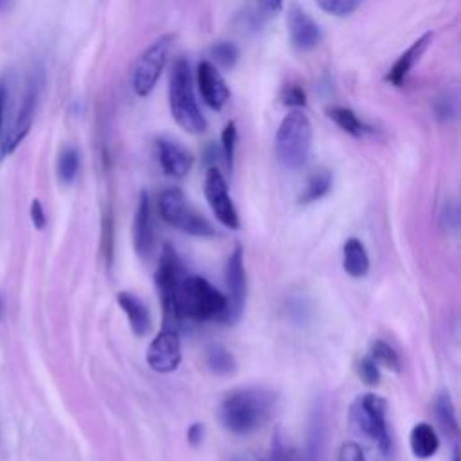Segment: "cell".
<instances>
[{
    "label": "cell",
    "instance_id": "1",
    "mask_svg": "<svg viewBox=\"0 0 461 461\" xmlns=\"http://www.w3.org/2000/svg\"><path fill=\"white\" fill-rule=\"evenodd\" d=\"M276 407V394L267 387H238L225 394L218 420L232 434H250L263 427Z\"/></svg>",
    "mask_w": 461,
    "mask_h": 461
},
{
    "label": "cell",
    "instance_id": "2",
    "mask_svg": "<svg viewBox=\"0 0 461 461\" xmlns=\"http://www.w3.org/2000/svg\"><path fill=\"white\" fill-rule=\"evenodd\" d=\"M176 310L182 321H223L227 297L207 279L200 276H185L176 292Z\"/></svg>",
    "mask_w": 461,
    "mask_h": 461
},
{
    "label": "cell",
    "instance_id": "3",
    "mask_svg": "<svg viewBox=\"0 0 461 461\" xmlns=\"http://www.w3.org/2000/svg\"><path fill=\"white\" fill-rule=\"evenodd\" d=\"M169 112L175 122L187 133L198 135L207 130V121L198 108L189 63L178 58L169 74Z\"/></svg>",
    "mask_w": 461,
    "mask_h": 461
},
{
    "label": "cell",
    "instance_id": "4",
    "mask_svg": "<svg viewBox=\"0 0 461 461\" xmlns=\"http://www.w3.org/2000/svg\"><path fill=\"white\" fill-rule=\"evenodd\" d=\"M276 158L288 169L301 167L312 149V122L301 110H292L283 117L276 139H274Z\"/></svg>",
    "mask_w": 461,
    "mask_h": 461
},
{
    "label": "cell",
    "instance_id": "5",
    "mask_svg": "<svg viewBox=\"0 0 461 461\" xmlns=\"http://www.w3.org/2000/svg\"><path fill=\"white\" fill-rule=\"evenodd\" d=\"M385 400L373 393L358 396L349 409V423L355 432L371 439L384 454L389 450L391 443L385 421Z\"/></svg>",
    "mask_w": 461,
    "mask_h": 461
},
{
    "label": "cell",
    "instance_id": "6",
    "mask_svg": "<svg viewBox=\"0 0 461 461\" xmlns=\"http://www.w3.org/2000/svg\"><path fill=\"white\" fill-rule=\"evenodd\" d=\"M185 277L184 265L175 252L171 245H164L158 268L155 272V283L157 290L162 301V313H164V328L178 330V324L182 322L178 310H176V292L180 286V281Z\"/></svg>",
    "mask_w": 461,
    "mask_h": 461
},
{
    "label": "cell",
    "instance_id": "7",
    "mask_svg": "<svg viewBox=\"0 0 461 461\" xmlns=\"http://www.w3.org/2000/svg\"><path fill=\"white\" fill-rule=\"evenodd\" d=\"M158 212L164 221L185 234L198 238H211L216 234L212 225L187 205L184 193L178 187H167L160 193Z\"/></svg>",
    "mask_w": 461,
    "mask_h": 461
},
{
    "label": "cell",
    "instance_id": "8",
    "mask_svg": "<svg viewBox=\"0 0 461 461\" xmlns=\"http://www.w3.org/2000/svg\"><path fill=\"white\" fill-rule=\"evenodd\" d=\"M173 43V34L155 40L135 61L131 70V88L139 97H146L157 85Z\"/></svg>",
    "mask_w": 461,
    "mask_h": 461
},
{
    "label": "cell",
    "instance_id": "9",
    "mask_svg": "<svg viewBox=\"0 0 461 461\" xmlns=\"http://www.w3.org/2000/svg\"><path fill=\"white\" fill-rule=\"evenodd\" d=\"M40 92H41V74H32L29 77L25 92L22 95L20 108L16 112L13 128L0 140V160L9 157L22 144V140L27 137V133L31 131V126H32L34 115H36Z\"/></svg>",
    "mask_w": 461,
    "mask_h": 461
},
{
    "label": "cell",
    "instance_id": "10",
    "mask_svg": "<svg viewBox=\"0 0 461 461\" xmlns=\"http://www.w3.org/2000/svg\"><path fill=\"white\" fill-rule=\"evenodd\" d=\"M203 193H205V198H207L214 216L218 218V221L229 229H238L240 218H238L236 207L229 196L227 182L216 166H211L205 171Z\"/></svg>",
    "mask_w": 461,
    "mask_h": 461
},
{
    "label": "cell",
    "instance_id": "11",
    "mask_svg": "<svg viewBox=\"0 0 461 461\" xmlns=\"http://www.w3.org/2000/svg\"><path fill=\"white\" fill-rule=\"evenodd\" d=\"M225 281H227V312L223 317V322H236L243 312L245 304V294H247V277H245V267H243V250L238 245L225 267Z\"/></svg>",
    "mask_w": 461,
    "mask_h": 461
},
{
    "label": "cell",
    "instance_id": "12",
    "mask_svg": "<svg viewBox=\"0 0 461 461\" xmlns=\"http://www.w3.org/2000/svg\"><path fill=\"white\" fill-rule=\"evenodd\" d=\"M180 339L176 330L164 328L149 344L146 360L157 373H171L180 364Z\"/></svg>",
    "mask_w": 461,
    "mask_h": 461
},
{
    "label": "cell",
    "instance_id": "13",
    "mask_svg": "<svg viewBox=\"0 0 461 461\" xmlns=\"http://www.w3.org/2000/svg\"><path fill=\"white\" fill-rule=\"evenodd\" d=\"M286 27H288L290 41L297 50H310V49L317 47L322 40L321 27L297 4H292L288 9Z\"/></svg>",
    "mask_w": 461,
    "mask_h": 461
},
{
    "label": "cell",
    "instance_id": "14",
    "mask_svg": "<svg viewBox=\"0 0 461 461\" xmlns=\"http://www.w3.org/2000/svg\"><path fill=\"white\" fill-rule=\"evenodd\" d=\"M198 90L205 104L212 110H221L229 101V88L218 68L211 61H202L196 70Z\"/></svg>",
    "mask_w": 461,
    "mask_h": 461
},
{
    "label": "cell",
    "instance_id": "15",
    "mask_svg": "<svg viewBox=\"0 0 461 461\" xmlns=\"http://www.w3.org/2000/svg\"><path fill=\"white\" fill-rule=\"evenodd\" d=\"M157 155L160 167L173 178H184L193 167V155L180 142L171 139H157Z\"/></svg>",
    "mask_w": 461,
    "mask_h": 461
},
{
    "label": "cell",
    "instance_id": "16",
    "mask_svg": "<svg viewBox=\"0 0 461 461\" xmlns=\"http://www.w3.org/2000/svg\"><path fill=\"white\" fill-rule=\"evenodd\" d=\"M153 216H151V203L146 191L140 193L137 202V211L133 218V245L140 258H148L153 250Z\"/></svg>",
    "mask_w": 461,
    "mask_h": 461
},
{
    "label": "cell",
    "instance_id": "17",
    "mask_svg": "<svg viewBox=\"0 0 461 461\" xmlns=\"http://www.w3.org/2000/svg\"><path fill=\"white\" fill-rule=\"evenodd\" d=\"M430 43H432V32H425L416 41H412V45L403 54H400V58L394 61V65L391 67L385 79L391 85L400 86L405 81V77L409 76V72L414 68V65L421 59V56L425 54V50L429 49Z\"/></svg>",
    "mask_w": 461,
    "mask_h": 461
},
{
    "label": "cell",
    "instance_id": "18",
    "mask_svg": "<svg viewBox=\"0 0 461 461\" xmlns=\"http://www.w3.org/2000/svg\"><path fill=\"white\" fill-rule=\"evenodd\" d=\"M117 303H119L121 310L124 312L131 331L137 337H144L151 328V317H149L146 304L137 295H133L130 292H119Z\"/></svg>",
    "mask_w": 461,
    "mask_h": 461
},
{
    "label": "cell",
    "instance_id": "19",
    "mask_svg": "<svg viewBox=\"0 0 461 461\" xmlns=\"http://www.w3.org/2000/svg\"><path fill=\"white\" fill-rule=\"evenodd\" d=\"M409 443H411L412 454L420 459L432 457L439 448V439H438L436 430L432 429V425H429L425 421H420L412 427Z\"/></svg>",
    "mask_w": 461,
    "mask_h": 461
},
{
    "label": "cell",
    "instance_id": "20",
    "mask_svg": "<svg viewBox=\"0 0 461 461\" xmlns=\"http://www.w3.org/2000/svg\"><path fill=\"white\" fill-rule=\"evenodd\" d=\"M342 267L346 274L351 277H364L369 272V258L366 252V247L360 240L349 238L344 243V254H342Z\"/></svg>",
    "mask_w": 461,
    "mask_h": 461
},
{
    "label": "cell",
    "instance_id": "21",
    "mask_svg": "<svg viewBox=\"0 0 461 461\" xmlns=\"http://www.w3.org/2000/svg\"><path fill=\"white\" fill-rule=\"evenodd\" d=\"M328 117L340 128L344 130L346 133L353 135V137H362L366 133L371 131V128L367 124L362 122V119L351 110V108H346V106H330L326 110Z\"/></svg>",
    "mask_w": 461,
    "mask_h": 461
},
{
    "label": "cell",
    "instance_id": "22",
    "mask_svg": "<svg viewBox=\"0 0 461 461\" xmlns=\"http://www.w3.org/2000/svg\"><path fill=\"white\" fill-rule=\"evenodd\" d=\"M205 364L214 375H230L236 371L232 353L221 344H211L205 351Z\"/></svg>",
    "mask_w": 461,
    "mask_h": 461
},
{
    "label": "cell",
    "instance_id": "23",
    "mask_svg": "<svg viewBox=\"0 0 461 461\" xmlns=\"http://www.w3.org/2000/svg\"><path fill=\"white\" fill-rule=\"evenodd\" d=\"M434 411H436V418L441 425V429L450 434V436H456L457 430H459V425H457V416H456V409H454V403L448 396V393H439L434 400Z\"/></svg>",
    "mask_w": 461,
    "mask_h": 461
},
{
    "label": "cell",
    "instance_id": "24",
    "mask_svg": "<svg viewBox=\"0 0 461 461\" xmlns=\"http://www.w3.org/2000/svg\"><path fill=\"white\" fill-rule=\"evenodd\" d=\"M79 171V151L74 146H65L58 155L56 173L61 184H72Z\"/></svg>",
    "mask_w": 461,
    "mask_h": 461
},
{
    "label": "cell",
    "instance_id": "25",
    "mask_svg": "<svg viewBox=\"0 0 461 461\" xmlns=\"http://www.w3.org/2000/svg\"><path fill=\"white\" fill-rule=\"evenodd\" d=\"M331 187V173L328 169L315 171L304 187V191L299 196V203H312L319 198H322Z\"/></svg>",
    "mask_w": 461,
    "mask_h": 461
},
{
    "label": "cell",
    "instance_id": "26",
    "mask_svg": "<svg viewBox=\"0 0 461 461\" xmlns=\"http://www.w3.org/2000/svg\"><path fill=\"white\" fill-rule=\"evenodd\" d=\"M369 357L378 364V366H384L385 369H391L394 373L400 371L402 367V362H400V357L396 353V349L387 344L385 340H375L371 344V353Z\"/></svg>",
    "mask_w": 461,
    "mask_h": 461
},
{
    "label": "cell",
    "instance_id": "27",
    "mask_svg": "<svg viewBox=\"0 0 461 461\" xmlns=\"http://www.w3.org/2000/svg\"><path fill=\"white\" fill-rule=\"evenodd\" d=\"M211 58L220 65L221 68H232L238 63L240 50L230 41H218L211 47Z\"/></svg>",
    "mask_w": 461,
    "mask_h": 461
},
{
    "label": "cell",
    "instance_id": "28",
    "mask_svg": "<svg viewBox=\"0 0 461 461\" xmlns=\"http://www.w3.org/2000/svg\"><path fill=\"white\" fill-rule=\"evenodd\" d=\"M236 142H238V130H236V124L230 121L225 124V128L221 131V155H223L225 166L229 169H232V164H234Z\"/></svg>",
    "mask_w": 461,
    "mask_h": 461
},
{
    "label": "cell",
    "instance_id": "29",
    "mask_svg": "<svg viewBox=\"0 0 461 461\" xmlns=\"http://www.w3.org/2000/svg\"><path fill=\"white\" fill-rule=\"evenodd\" d=\"M362 0H317L319 7L333 16H348L351 14Z\"/></svg>",
    "mask_w": 461,
    "mask_h": 461
},
{
    "label": "cell",
    "instance_id": "30",
    "mask_svg": "<svg viewBox=\"0 0 461 461\" xmlns=\"http://www.w3.org/2000/svg\"><path fill=\"white\" fill-rule=\"evenodd\" d=\"M267 461H306V457L294 447H290L283 441H276Z\"/></svg>",
    "mask_w": 461,
    "mask_h": 461
},
{
    "label": "cell",
    "instance_id": "31",
    "mask_svg": "<svg viewBox=\"0 0 461 461\" xmlns=\"http://www.w3.org/2000/svg\"><path fill=\"white\" fill-rule=\"evenodd\" d=\"M357 373L362 378V382H366L367 385H376L380 382V369L378 364L371 358V357H364L358 366H357Z\"/></svg>",
    "mask_w": 461,
    "mask_h": 461
},
{
    "label": "cell",
    "instance_id": "32",
    "mask_svg": "<svg viewBox=\"0 0 461 461\" xmlns=\"http://www.w3.org/2000/svg\"><path fill=\"white\" fill-rule=\"evenodd\" d=\"M281 99H283V103H285L286 106H292V108H301V106L306 104V94H304V90H303L301 86H297V85L286 86V88L283 90Z\"/></svg>",
    "mask_w": 461,
    "mask_h": 461
},
{
    "label": "cell",
    "instance_id": "33",
    "mask_svg": "<svg viewBox=\"0 0 461 461\" xmlns=\"http://www.w3.org/2000/svg\"><path fill=\"white\" fill-rule=\"evenodd\" d=\"M434 112H436V117L441 119V121L452 119L456 115V99L452 95L445 94L441 99L436 101Z\"/></svg>",
    "mask_w": 461,
    "mask_h": 461
},
{
    "label": "cell",
    "instance_id": "34",
    "mask_svg": "<svg viewBox=\"0 0 461 461\" xmlns=\"http://www.w3.org/2000/svg\"><path fill=\"white\" fill-rule=\"evenodd\" d=\"M337 461H366V456H364V450L360 448V445L348 441V443L340 445Z\"/></svg>",
    "mask_w": 461,
    "mask_h": 461
},
{
    "label": "cell",
    "instance_id": "35",
    "mask_svg": "<svg viewBox=\"0 0 461 461\" xmlns=\"http://www.w3.org/2000/svg\"><path fill=\"white\" fill-rule=\"evenodd\" d=\"M31 220H32V223H34V227H36L38 230H41V229L45 227V223H47L43 205H41V202H40L38 198H34V200L31 202Z\"/></svg>",
    "mask_w": 461,
    "mask_h": 461
},
{
    "label": "cell",
    "instance_id": "36",
    "mask_svg": "<svg viewBox=\"0 0 461 461\" xmlns=\"http://www.w3.org/2000/svg\"><path fill=\"white\" fill-rule=\"evenodd\" d=\"M203 439V425L200 423H193L189 429H187V441L193 445V447H198Z\"/></svg>",
    "mask_w": 461,
    "mask_h": 461
},
{
    "label": "cell",
    "instance_id": "37",
    "mask_svg": "<svg viewBox=\"0 0 461 461\" xmlns=\"http://www.w3.org/2000/svg\"><path fill=\"white\" fill-rule=\"evenodd\" d=\"M443 221H447V227L457 229V205L456 203H447L443 209Z\"/></svg>",
    "mask_w": 461,
    "mask_h": 461
},
{
    "label": "cell",
    "instance_id": "38",
    "mask_svg": "<svg viewBox=\"0 0 461 461\" xmlns=\"http://www.w3.org/2000/svg\"><path fill=\"white\" fill-rule=\"evenodd\" d=\"M5 103H7V83H5V77H0V140H2V128H4Z\"/></svg>",
    "mask_w": 461,
    "mask_h": 461
},
{
    "label": "cell",
    "instance_id": "39",
    "mask_svg": "<svg viewBox=\"0 0 461 461\" xmlns=\"http://www.w3.org/2000/svg\"><path fill=\"white\" fill-rule=\"evenodd\" d=\"M259 2H261L263 9H267V11H270V13L279 11L281 5H283V0H259Z\"/></svg>",
    "mask_w": 461,
    "mask_h": 461
},
{
    "label": "cell",
    "instance_id": "40",
    "mask_svg": "<svg viewBox=\"0 0 461 461\" xmlns=\"http://www.w3.org/2000/svg\"><path fill=\"white\" fill-rule=\"evenodd\" d=\"M13 0H0V13H5L11 7Z\"/></svg>",
    "mask_w": 461,
    "mask_h": 461
},
{
    "label": "cell",
    "instance_id": "41",
    "mask_svg": "<svg viewBox=\"0 0 461 461\" xmlns=\"http://www.w3.org/2000/svg\"><path fill=\"white\" fill-rule=\"evenodd\" d=\"M454 461H459V457H457V456H454Z\"/></svg>",
    "mask_w": 461,
    "mask_h": 461
}]
</instances>
